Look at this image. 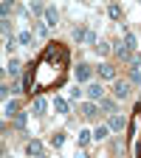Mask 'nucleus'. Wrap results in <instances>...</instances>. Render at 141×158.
Returning a JSON list of instances; mask_svg holds the SVG:
<instances>
[{
    "mask_svg": "<svg viewBox=\"0 0 141 158\" xmlns=\"http://www.w3.org/2000/svg\"><path fill=\"white\" fill-rule=\"evenodd\" d=\"M43 56H45V62H59V65H65V62H68V51H65L62 45H56V43L48 45Z\"/></svg>",
    "mask_w": 141,
    "mask_h": 158,
    "instance_id": "obj_1",
    "label": "nucleus"
},
{
    "mask_svg": "<svg viewBox=\"0 0 141 158\" xmlns=\"http://www.w3.org/2000/svg\"><path fill=\"white\" fill-rule=\"evenodd\" d=\"M85 93H88L90 102H102V99H105V88H102V82H88Z\"/></svg>",
    "mask_w": 141,
    "mask_h": 158,
    "instance_id": "obj_2",
    "label": "nucleus"
},
{
    "mask_svg": "<svg viewBox=\"0 0 141 158\" xmlns=\"http://www.w3.org/2000/svg\"><path fill=\"white\" fill-rule=\"evenodd\" d=\"M130 79H116V85H113V93H116V99H127V93H130Z\"/></svg>",
    "mask_w": 141,
    "mask_h": 158,
    "instance_id": "obj_3",
    "label": "nucleus"
},
{
    "mask_svg": "<svg viewBox=\"0 0 141 158\" xmlns=\"http://www.w3.org/2000/svg\"><path fill=\"white\" fill-rule=\"evenodd\" d=\"M73 76H76V82H90L93 68H90V65H79V68L73 71Z\"/></svg>",
    "mask_w": 141,
    "mask_h": 158,
    "instance_id": "obj_4",
    "label": "nucleus"
},
{
    "mask_svg": "<svg viewBox=\"0 0 141 158\" xmlns=\"http://www.w3.org/2000/svg\"><path fill=\"white\" fill-rule=\"evenodd\" d=\"M31 110H34V116H43V113L48 110V99H45V96H37L34 102H31Z\"/></svg>",
    "mask_w": 141,
    "mask_h": 158,
    "instance_id": "obj_5",
    "label": "nucleus"
},
{
    "mask_svg": "<svg viewBox=\"0 0 141 158\" xmlns=\"http://www.w3.org/2000/svg\"><path fill=\"white\" fill-rule=\"evenodd\" d=\"M113 51H116V56H118V59H127V62H133V51H130L127 45L116 43V45H113Z\"/></svg>",
    "mask_w": 141,
    "mask_h": 158,
    "instance_id": "obj_6",
    "label": "nucleus"
},
{
    "mask_svg": "<svg viewBox=\"0 0 141 158\" xmlns=\"http://www.w3.org/2000/svg\"><path fill=\"white\" fill-rule=\"evenodd\" d=\"M124 124H127V122H124V116H118V113H116V116H110V124H107V127H110L113 133H122Z\"/></svg>",
    "mask_w": 141,
    "mask_h": 158,
    "instance_id": "obj_7",
    "label": "nucleus"
},
{
    "mask_svg": "<svg viewBox=\"0 0 141 158\" xmlns=\"http://www.w3.org/2000/svg\"><path fill=\"white\" fill-rule=\"evenodd\" d=\"M26 152H28V155H34V158H37V155H43V144H39L37 138H31V141L26 144Z\"/></svg>",
    "mask_w": 141,
    "mask_h": 158,
    "instance_id": "obj_8",
    "label": "nucleus"
},
{
    "mask_svg": "<svg viewBox=\"0 0 141 158\" xmlns=\"http://www.w3.org/2000/svg\"><path fill=\"white\" fill-rule=\"evenodd\" d=\"M54 110H56V113H62V116H65V113L71 110V105L65 102V99H62V96H54Z\"/></svg>",
    "mask_w": 141,
    "mask_h": 158,
    "instance_id": "obj_9",
    "label": "nucleus"
},
{
    "mask_svg": "<svg viewBox=\"0 0 141 158\" xmlns=\"http://www.w3.org/2000/svg\"><path fill=\"white\" fill-rule=\"evenodd\" d=\"M73 40H76V43H85V40H88V28L85 26H73Z\"/></svg>",
    "mask_w": 141,
    "mask_h": 158,
    "instance_id": "obj_10",
    "label": "nucleus"
},
{
    "mask_svg": "<svg viewBox=\"0 0 141 158\" xmlns=\"http://www.w3.org/2000/svg\"><path fill=\"white\" fill-rule=\"evenodd\" d=\"M107 133H110V127H107V124H99V127L93 130V138H96V141H105Z\"/></svg>",
    "mask_w": 141,
    "mask_h": 158,
    "instance_id": "obj_11",
    "label": "nucleus"
},
{
    "mask_svg": "<svg viewBox=\"0 0 141 158\" xmlns=\"http://www.w3.org/2000/svg\"><path fill=\"white\" fill-rule=\"evenodd\" d=\"M31 82H34V65L26 71V76H23V82H20V88H23V90H28V88H31Z\"/></svg>",
    "mask_w": 141,
    "mask_h": 158,
    "instance_id": "obj_12",
    "label": "nucleus"
},
{
    "mask_svg": "<svg viewBox=\"0 0 141 158\" xmlns=\"http://www.w3.org/2000/svg\"><path fill=\"white\" fill-rule=\"evenodd\" d=\"M45 20H48V26H56V20H59V11H56L54 6H48V9H45Z\"/></svg>",
    "mask_w": 141,
    "mask_h": 158,
    "instance_id": "obj_13",
    "label": "nucleus"
},
{
    "mask_svg": "<svg viewBox=\"0 0 141 158\" xmlns=\"http://www.w3.org/2000/svg\"><path fill=\"white\" fill-rule=\"evenodd\" d=\"M99 73H102L105 79H116V68L107 65V62H105V65H99Z\"/></svg>",
    "mask_w": 141,
    "mask_h": 158,
    "instance_id": "obj_14",
    "label": "nucleus"
},
{
    "mask_svg": "<svg viewBox=\"0 0 141 158\" xmlns=\"http://www.w3.org/2000/svg\"><path fill=\"white\" fill-rule=\"evenodd\" d=\"M99 110H105V113H116V102H113V99H102V102H99Z\"/></svg>",
    "mask_w": 141,
    "mask_h": 158,
    "instance_id": "obj_15",
    "label": "nucleus"
},
{
    "mask_svg": "<svg viewBox=\"0 0 141 158\" xmlns=\"http://www.w3.org/2000/svg\"><path fill=\"white\" fill-rule=\"evenodd\" d=\"M62 144H65V135H62V133H54V135H51V147H54V150H59Z\"/></svg>",
    "mask_w": 141,
    "mask_h": 158,
    "instance_id": "obj_16",
    "label": "nucleus"
},
{
    "mask_svg": "<svg viewBox=\"0 0 141 158\" xmlns=\"http://www.w3.org/2000/svg\"><path fill=\"white\" fill-rule=\"evenodd\" d=\"M82 116H85V118H93V116H96V105H93V102L82 105Z\"/></svg>",
    "mask_w": 141,
    "mask_h": 158,
    "instance_id": "obj_17",
    "label": "nucleus"
},
{
    "mask_svg": "<svg viewBox=\"0 0 141 158\" xmlns=\"http://www.w3.org/2000/svg\"><path fill=\"white\" fill-rule=\"evenodd\" d=\"M107 14H110L113 20H122V6H118V3H113V6L107 9Z\"/></svg>",
    "mask_w": 141,
    "mask_h": 158,
    "instance_id": "obj_18",
    "label": "nucleus"
},
{
    "mask_svg": "<svg viewBox=\"0 0 141 158\" xmlns=\"http://www.w3.org/2000/svg\"><path fill=\"white\" fill-rule=\"evenodd\" d=\"M20 68H23V65H20V62H17V59H11V62H9V68H6V71H9V76H17V73H20Z\"/></svg>",
    "mask_w": 141,
    "mask_h": 158,
    "instance_id": "obj_19",
    "label": "nucleus"
},
{
    "mask_svg": "<svg viewBox=\"0 0 141 158\" xmlns=\"http://www.w3.org/2000/svg\"><path fill=\"white\" fill-rule=\"evenodd\" d=\"M6 113L9 116H17L20 113V102H6Z\"/></svg>",
    "mask_w": 141,
    "mask_h": 158,
    "instance_id": "obj_20",
    "label": "nucleus"
},
{
    "mask_svg": "<svg viewBox=\"0 0 141 158\" xmlns=\"http://www.w3.org/2000/svg\"><path fill=\"white\" fill-rule=\"evenodd\" d=\"M26 118H28L26 113H17V116H14V124H17L20 130H26Z\"/></svg>",
    "mask_w": 141,
    "mask_h": 158,
    "instance_id": "obj_21",
    "label": "nucleus"
},
{
    "mask_svg": "<svg viewBox=\"0 0 141 158\" xmlns=\"http://www.w3.org/2000/svg\"><path fill=\"white\" fill-rule=\"evenodd\" d=\"M17 43L20 45H31V31H23V34L17 37Z\"/></svg>",
    "mask_w": 141,
    "mask_h": 158,
    "instance_id": "obj_22",
    "label": "nucleus"
},
{
    "mask_svg": "<svg viewBox=\"0 0 141 158\" xmlns=\"http://www.w3.org/2000/svg\"><path fill=\"white\" fill-rule=\"evenodd\" d=\"M76 138H79V144H82V147H85V144L90 141V138H93V133H88V130H82V133H79V135H76Z\"/></svg>",
    "mask_w": 141,
    "mask_h": 158,
    "instance_id": "obj_23",
    "label": "nucleus"
},
{
    "mask_svg": "<svg viewBox=\"0 0 141 158\" xmlns=\"http://www.w3.org/2000/svg\"><path fill=\"white\" fill-rule=\"evenodd\" d=\"M68 96L73 99V102H79V96H82V90H79V85H73V88H68Z\"/></svg>",
    "mask_w": 141,
    "mask_h": 158,
    "instance_id": "obj_24",
    "label": "nucleus"
},
{
    "mask_svg": "<svg viewBox=\"0 0 141 158\" xmlns=\"http://www.w3.org/2000/svg\"><path fill=\"white\" fill-rule=\"evenodd\" d=\"M93 51H96V54H102V56H105V54H110V45H107V43H99V45H96Z\"/></svg>",
    "mask_w": 141,
    "mask_h": 158,
    "instance_id": "obj_25",
    "label": "nucleus"
},
{
    "mask_svg": "<svg viewBox=\"0 0 141 158\" xmlns=\"http://www.w3.org/2000/svg\"><path fill=\"white\" fill-rule=\"evenodd\" d=\"M31 14H45V6L43 3H31Z\"/></svg>",
    "mask_w": 141,
    "mask_h": 158,
    "instance_id": "obj_26",
    "label": "nucleus"
},
{
    "mask_svg": "<svg viewBox=\"0 0 141 158\" xmlns=\"http://www.w3.org/2000/svg\"><path fill=\"white\" fill-rule=\"evenodd\" d=\"M9 11H11V3H3V6H0V14H3V20H9Z\"/></svg>",
    "mask_w": 141,
    "mask_h": 158,
    "instance_id": "obj_27",
    "label": "nucleus"
},
{
    "mask_svg": "<svg viewBox=\"0 0 141 158\" xmlns=\"http://www.w3.org/2000/svg\"><path fill=\"white\" fill-rule=\"evenodd\" d=\"M85 43H88V45H93V48H96V34H93V31H88V40H85Z\"/></svg>",
    "mask_w": 141,
    "mask_h": 158,
    "instance_id": "obj_28",
    "label": "nucleus"
},
{
    "mask_svg": "<svg viewBox=\"0 0 141 158\" xmlns=\"http://www.w3.org/2000/svg\"><path fill=\"white\" fill-rule=\"evenodd\" d=\"M9 93H11V90H9V85H3V88H0V96H3L6 102H9Z\"/></svg>",
    "mask_w": 141,
    "mask_h": 158,
    "instance_id": "obj_29",
    "label": "nucleus"
},
{
    "mask_svg": "<svg viewBox=\"0 0 141 158\" xmlns=\"http://www.w3.org/2000/svg\"><path fill=\"white\" fill-rule=\"evenodd\" d=\"M73 158H88V152H76V155H73Z\"/></svg>",
    "mask_w": 141,
    "mask_h": 158,
    "instance_id": "obj_30",
    "label": "nucleus"
}]
</instances>
